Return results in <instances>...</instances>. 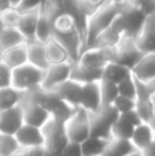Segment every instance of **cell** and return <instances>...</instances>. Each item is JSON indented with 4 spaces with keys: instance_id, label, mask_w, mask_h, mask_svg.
<instances>
[{
    "instance_id": "1",
    "label": "cell",
    "mask_w": 155,
    "mask_h": 156,
    "mask_svg": "<svg viewBox=\"0 0 155 156\" xmlns=\"http://www.w3.org/2000/svg\"><path fill=\"white\" fill-rule=\"evenodd\" d=\"M122 4L118 3H110L107 2L104 5H102L96 12L88 18L87 22V29H85V38H84V48L91 47L95 40L104 32L107 30L111 23L115 21L118 14L122 10Z\"/></svg>"
},
{
    "instance_id": "2",
    "label": "cell",
    "mask_w": 155,
    "mask_h": 156,
    "mask_svg": "<svg viewBox=\"0 0 155 156\" xmlns=\"http://www.w3.org/2000/svg\"><path fill=\"white\" fill-rule=\"evenodd\" d=\"M43 77H44V70L30 65V63H25V65L13 70L11 86L15 88L16 90H19L21 93L27 94L30 92L40 89L41 82H43Z\"/></svg>"
},
{
    "instance_id": "3",
    "label": "cell",
    "mask_w": 155,
    "mask_h": 156,
    "mask_svg": "<svg viewBox=\"0 0 155 156\" xmlns=\"http://www.w3.org/2000/svg\"><path fill=\"white\" fill-rule=\"evenodd\" d=\"M63 129L67 141L81 144L91 136V114L80 107L76 108L63 122Z\"/></svg>"
},
{
    "instance_id": "4",
    "label": "cell",
    "mask_w": 155,
    "mask_h": 156,
    "mask_svg": "<svg viewBox=\"0 0 155 156\" xmlns=\"http://www.w3.org/2000/svg\"><path fill=\"white\" fill-rule=\"evenodd\" d=\"M118 118V112L111 105H102L96 112L91 114V136L111 138V126Z\"/></svg>"
},
{
    "instance_id": "5",
    "label": "cell",
    "mask_w": 155,
    "mask_h": 156,
    "mask_svg": "<svg viewBox=\"0 0 155 156\" xmlns=\"http://www.w3.org/2000/svg\"><path fill=\"white\" fill-rule=\"evenodd\" d=\"M71 67H73L71 62L49 65L44 70V77H43V82H41L40 89L45 92H54L62 83H65L67 80H70Z\"/></svg>"
},
{
    "instance_id": "6",
    "label": "cell",
    "mask_w": 155,
    "mask_h": 156,
    "mask_svg": "<svg viewBox=\"0 0 155 156\" xmlns=\"http://www.w3.org/2000/svg\"><path fill=\"white\" fill-rule=\"evenodd\" d=\"M22 111H23V121L25 123L33 125L37 127H43L49 119L52 118L49 111L43 104L33 99L30 94H25L21 103Z\"/></svg>"
},
{
    "instance_id": "7",
    "label": "cell",
    "mask_w": 155,
    "mask_h": 156,
    "mask_svg": "<svg viewBox=\"0 0 155 156\" xmlns=\"http://www.w3.org/2000/svg\"><path fill=\"white\" fill-rule=\"evenodd\" d=\"M18 145L21 149H34L44 148L45 145V137L41 127L33 126L29 123H23L18 129V132L14 134Z\"/></svg>"
},
{
    "instance_id": "8",
    "label": "cell",
    "mask_w": 155,
    "mask_h": 156,
    "mask_svg": "<svg viewBox=\"0 0 155 156\" xmlns=\"http://www.w3.org/2000/svg\"><path fill=\"white\" fill-rule=\"evenodd\" d=\"M142 56L143 54L139 51L136 43H135V38L132 37L124 36L122 40L120 41V44L115 47V60L122 63L126 67H129L131 70L139 62V59Z\"/></svg>"
},
{
    "instance_id": "9",
    "label": "cell",
    "mask_w": 155,
    "mask_h": 156,
    "mask_svg": "<svg viewBox=\"0 0 155 156\" xmlns=\"http://www.w3.org/2000/svg\"><path fill=\"white\" fill-rule=\"evenodd\" d=\"M78 107L85 110L89 114L96 112V111L102 107L99 81L81 83V94H80Z\"/></svg>"
},
{
    "instance_id": "10",
    "label": "cell",
    "mask_w": 155,
    "mask_h": 156,
    "mask_svg": "<svg viewBox=\"0 0 155 156\" xmlns=\"http://www.w3.org/2000/svg\"><path fill=\"white\" fill-rule=\"evenodd\" d=\"M23 123V111L21 104L0 111V133L14 136Z\"/></svg>"
},
{
    "instance_id": "11",
    "label": "cell",
    "mask_w": 155,
    "mask_h": 156,
    "mask_svg": "<svg viewBox=\"0 0 155 156\" xmlns=\"http://www.w3.org/2000/svg\"><path fill=\"white\" fill-rule=\"evenodd\" d=\"M132 76L142 83L155 80V52L144 54L132 67Z\"/></svg>"
},
{
    "instance_id": "12",
    "label": "cell",
    "mask_w": 155,
    "mask_h": 156,
    "mask_svg": "<svg viewBox=\"0 0 155 156\" xmlns=\"http://www.w3.org/2000/svg\"><path fill=\"white\" fill-rule=\"evenodd\" d=\"M129 141L137 151H142L143 148L150 145L153 141H155V132L153 125L150 122H142L137 126H135Z\"/></svg>"
},
{
    "instance_id": "13",
    "label": "cell",
    "mask_w": 155,
    "mask_h": 156,
    "mask_svg": "<svg viewBox=\"0 0 155 156\" xmlns=\"http://www.w3.org/2000/svg\"><path fill=\"white\" fill-rule=\"evenodd\" d=\"M40 10L23 11V12H21V15H19L18 23H16V29L21 32V34L23 36L26 41L36 40V27H37Z\"/></svg>"
},
{
    "instance_id": "14",
    "label": "cell",
    "mask_w": 155,
    "mask_h": 156,
    "mask_svg": "<svg viewBox=\"0 0 155 156\" xmlns=\"http://www.w3.org/2000/svg\"><path fill=\"white\" fill-rule=\"evenodd\" d=\"M26 48H27V63L41 69V70H45L49 66L45 51V43H41L38 40L26 41Z\"/></svg>"
},
{
    "instance_id": "15",
    "label": "cell",
    "mask_w": 155,
    "mask_h": 156,
    "mask_svg": "<svg viewBox=\"0 0 155 156\" xmlns=\"http://www.w3.org/2000/svg\"><path fill=\"white\" fill-rule=\"evenodd\" d=\"M55 93L59 99H62L66 104H69L73 108H78L80 103V94H81V83L74 80H67L65 83L55 89Z\"/></svg>"
},
{
    "instance_id": "16",
    "label": "cell",
    "mask_w": 155,
    "mask_h": 156,
    "mask_svg": "<svg viewBox=\"0 0 155 156\" xmlns=\"http://www.w3.org/2000/svg\"><path fill=\"white\" fill-rule=\"evenodd\" d=\"M2 62L11 70L19 67V66L27 63V48L26 43H22L13 48H8L7 51L2 52Z\"/></svg>"
},
{
    "instance_id": "17",
    "label": "cell",
    "mask_w": 155,
    "mask_h": 156,
    "mask_svg": "<svg viewBox=\"0 0 155 156\" xmlns=\"http://www.w3.org/2000/svg\"><path fill=\"white\" fill-rule=\"evenodd\" d=\"M45 51H47V58H48L49 65L71 62L66 48L54 37H51L48 41H45Z\"/></svg>"
},
{
    "instance_id": "18",
    "label": "cell",
    "mask_w": 155,
    "mask_h": 156,
    "mask_svg": "<svg viewBox=\"0 0 155 156\" xmlns=\"http://www.w3.org/2000/svg\"><path fill=\"white\" fill-rule=\"evenodd\" d=\"M132 74V70L126 66H124L122 63L113 60L109 62L102 70V78L103 80H109L114 83L121 82L122 80H125L126 77H129Z\"/></svg>"
},
{
    "instance_id": "19",
    "label": "cell",
    "mask_w": 155,
    "mask_h": 156,
    "mask_svg": "<svg viewBox=\"0 0 155 156\" xmlns=\"http://www.w3.org/2000/svg\"><path fill=\"white\" fill-rule=\"evenodd\" d=\"M52 15L45 10L41 8L38 14L37 27H36V40L45 43L52 37Z\"/></svg>"
},
{
    "instance_id": "20",
    "label": "cell",
    "mask_w": 155,
    "mask_h": 156,
    "mask_svg": "<svg viewBox=\"0 0 155 156\" xmlns=\"http://www.w3.org/2000/svg\"><path fill=\"white\" fill-rule=\"evenodd\" d=\"M70 78L80 83L95 82V81L102 80V70H95V69H89V67H85V66H81V65H78V63H73Z\"/></svg>"
},
{
    "instance_id": "21",
    "label": "cell",
    "mask_w": 155,
    "mask_h": 156,
    "mask_svg": "<svg viewBox=\"0 0 155 156\" xmlns=\"http://www.w3.org/2000/svg\"><path fill=\"white\" fill-rule=\"evenodd\" d=\"M22 43H26V40L16 27H4L0 32V54Z\"/></svg>"
},
{
    "instance_id": "22",
    "label": "cell",
    "mask_w": 155,
    "mask_h": 156,
    "mask_svg": "<svg viewBox=\"0 0 155 156\" xmlns=\"http://www.w3.org/2000/svg\"><path fill=\"white\" fill-rule=\"evenodd\" d=\"M111 138H102L96 136H89L85 141L81 143V149L84 156H102L107 144Z\"/></svg>"
},
{
    "instance_id": "23",
    "label": "cell",
    "mask_w": 155,
    "mask_h": 156,
    "mask_svg": "<svg viewBox=\"0 0 155 156\" xmlns=\"http://www.w3.org/2000/svg\"><path fill=\"white\" fill-rule=\"evenodd\" d=\"M25 94L16 90L13 86H7V88L0 89V111L13 108L15 105H19L23 100Z\"/></svg>"
},
{
    "instance_id": "24",
    "label": "cell",
    "mask_w": 155,
    "mask_h": 156,
    "mask_svg": "<svg viewBox=\"0 0 155 156\" xmlns=\"http://www.w3.org/2000/svg\"><path fill=\"white\" fill-rule=\"evenodd\" d=\"M135 125H132L125 116L118 115L111 126V138H120V140H129L133 133Z\"/></svg>"
},
{
    "instance_id": "25",
    "label": "cell",
    "mask_w": 155,
    "mask_h": 156,
    "mask_svg": "<svg viewBox=\"0 0 155 156\" xmlns=\"http://www.w3.org/2000/svg\"><path fill=\"white\" fill-rule=\"evenodd\" d=\"M133 145L129 140H120V138H111L107 144L102 156H126L131 151H133Z\"/></svg>"
},
{
    "instance_id": "26",
    "label": "cell",
    "mask_w": 155,
    "mask_h": 156,
    "mask_svg": "<svg viewBox=\"0 0 155 156\" xmlns=\"http://www.w3.org/2000/svg\"><path fill=\"white\" fill-rule=\"evenodd\" d=\"M99 89H100L102 105H111L113 101L115 100V97L118 96L117 83L102 78V80L99 81Z\"/></svg>"
},
{
    "instance_id": "27",
    "label": "cell",
    "mask_w": 155,
    "mask_h": 156,
    "mask_svg": "<svg viewBox=\"0 0 155 156\" xmlns=\"http://www.w3.org/2000/svg\"><path fill=\"white\" fill-rule=\"evenodd\" d=\"M117 89H118V94L120 96H125L129 99H137V92H139V86H137V81L133 76L126 77L125 80H122L121 82L117 83Z\"/></svg>"
},
{
    "instance_id": "28",
    "label": "cell",
    "mask_w": 155,
    "mask_h": 156,
    "mask_svg": "<svg viewBox=\"0 0 155 156\" xmlns=\"http://www.w3.org/2000/svg\"><path fill=\"white\" fill-rule=\"evenodd\" d=\"M135 43H136L139 51L144 54H153L155 52V36L151 34V33L146 32L143 29V32L135 38Z\"/></svg>"
},
{
    "instance_id": "29",
    "label": "cell",
    "mask_w": 155,
    "mask_h": 156,
    "mask_svg": "<svg viewBox=\"0 0 155 156\" xmlns=\"http://www.w3.org/2000/svg\"><path fill=\"white\" fill-rule=\"evenodd\" d=\"M111 107L117 111L118 115H122V114H126V112H129V111L135 110V107H136V100L118 94V96L115 97V100L113 101Z\"/></svg>"
},
{
    "instance_id": "30",
    "label": "cell",
    "mask_w": 155,
    "mask_h": 156,
    "mask_svg": "<svg viewBox=\"0 0 155 156\" xmlns=\"http://www.w3.org/2000/svg\"><path fill=\"white\" fill-rule=\"evenodd\" d=\"M0 15H2V21H3L4 27H16V23H18L21 12H19L16 8L11 7V8H8L7 11L2 12Z\"/></svg>"
},
{
    "instance_id": "31",
    "label": "cell",
    "mask_w": 155,
    "mask_h": 156,
    "mask_svg": "<svg viewBox=\"0 0 155 156\" xmlns=\"http://www.w3.org/2000/svg\"><path fill=\"white\" fill-rule=\"evenodd\" d=\"M59 156H84L82 155L81 144L80 143H73V141H67L60 149Z\"/></svg>"
},
{
    "instance_id": "32",
    "label": "cell",
    "mask_w": 155,
    "mask_h": 156,
    "mask_svg": "<svg viewBox=\"0 0 155 156\" xmlns=\"http://www.w3.org/2000/svg\"><path fill=\"white\" fill-rule=\"evenodd\" d=\"M128 2L143 11L147 16L155 12V0H128Z\"/></svg>"
},
{
    "instance_id": "33",
    "label": "cell",
    "mask_w": 155,
    "mask_h": 156,
    "mask_svg": "<svg viewBox=\"0 0 155 156\" xmlns=\"http://www.w3.org/2000/svg\"><path fill=\"white\" fill-rule=\"evenodd\" d=\"M80 3H81L85 14H87L88 18H89V16L92 15L93 12H96L102 5L106 4L107 0H80Z\"/></svg>"
},
{
    "instance_id": "34",
    "label": "cell",
    "mask_w": 155,
    "mask_h": 156,
    "mask_svg": "<svg viewBox=\"0 0 155 156\" xmlns=\"http://www.w3.org/2000/svg\"><path fill=\"white\" fill-rule=\"evenodd\" d=\"M45 0H21L19 5L16 7V10L19 12H23V11H32V10H40L43 8Z\"/></svg>"
},
{
    "instance_id": "35",
    "label": "cell",
    "mask_w": 155,
    "mask_h": 156,
    "mask_svg": "<svg viewBox=\"0 0 155 156\" xmlns=\"http://www.w3.org/2000/svg\"><path fill=\"white\" fill-rule=\"evenodd\" d=\"M11 80H13V70L2 62L0 63V89L11 86Z\"/></svg>"
},
{
    "instance_id": "36",
    "label": "cell",
    "mask_w": 155,
    "mask_h": 156,
    "mask_svg": "<svg viewBox=\"0 0 155 156\" xmlns=\"http://www.w3.org/2000/svg\"><path fill=\"white\" fill-rule=\"evenodd\" d=\"M142 155L143 156H155V141L150 144V145H147L146 148H143L142 151Z\"/></svg>"
},
{
    "instance_id": "37",
    "label": "cell",
    "mask_w": 155,
    "mask_h": 156,
    "mask_svg": "<svg viewBox=\"0 0 155 156\" xmlns=\"http://www.w3.org/2000/svg\"><path fill=\"white\" fill-rule=\"evenodd\" d=\"M11 7H13V5H11L10 0H0V14L7 11L8 8H11Z\"/></svg>"
},
{
    "instance_id": "38",
    "label": "cell",
    "mask_w": 155,
    "mask_h": 156,
    "mask_svg": "<svg viewBox=\"0 0 155 156\" xmlns=\"http://www.w3.org/2000/svg\"><path fill=\"white\" fill-rule=\"evenodd\" d=\"M126 156H143V155H142V152H140V151H137V149H133V151H131Z\"/></svg>"
},
{
    "instance_id": "39",
    "label": "cell",
    "mask_w": 155,
    "mask_h": 156,
    "mask_svg": "<svg viewBox=\"0 0 155 156\" xmlns=\"http://www.w3.org/2000/svg\"><path fill=\"white\" fill-rule=\"evenodd\" d=\"M10 3H11V5H13L14 8H16L19 5V3H21V0H10Z\"/></svg>"
},
{
    "instance_id": "40",
    "label": "cell",
    "mask_w": 155,
    "mask_h": 156,
    "mask_svg": "<svg viewBox=\"0 0 155 156\" xmlns=\"http://www.w3.org/2000/svg\"><path fill=\"white\" fill-rule=\"evenodd\" d=\"M107 2H110V3H118V4H122V3L128 2V0H107Z\"/></svg>"
},
{
    "instance_id": "41",
    "label": "cell",
    "mask_w": 155,
    "mask_h": 156,
    "mask_svg": "<svg viewBox=\"0 0 155 156\" xmlns=\"http://www.w3.org/2000/svg\"><path fill=\"white\" fill-rule=\"evenodd\" d=\"M4 29V25H3V21H2V15H0V32Z\"/></svg>"
},
{
    "instance_id": "42",
    "label": "cell",
    "mask_w": 155,
    "mask_h": 156,
    "mask_svg": "<svg viewBox=\"0 0 155 156\" xmlns=\"http://www.w3.org/2000/svg\"><path fill=\"white\" fill-rule=\"evenodd\" d=\"M151 125H153V127H154V132H155V118L153 119V122H151Z\"/></svg>"
},
{
    "instance_id": "43",
    "label": "cell",
    "mask_w": 155,
    "mask_h": 156,
    "mask_svg": "<svg viewBox=\"0 0 155 156\" xmlns=\"http://www.w3.org/2000/svg\"><path fill=\"white\" fill-rule=\"evenodd\" d=\"M0 63H2V54H0Z\"/></svg>"
}]
</instances>
